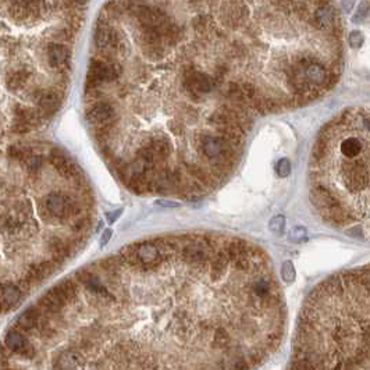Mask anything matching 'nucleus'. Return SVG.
Masks as SVG:
<instances>
[{
    "mask_svg": "<svg viewBox=\"0 0 370 370\" xmlns=\"http://www.w3.org/2000/svg\"><path fill=\"white\" fill-rule=\"evenodd\" d=\"M180 260V259H178ZM131 270L120 254L62 280L21 313L3 370H258L287 308L273 269L210 276V264Z\"/></svg>",
    "mask_w": 370,
    "mask_h": 370,
    "instance_id": "nucleus-1",
    "label": "nucleus"
},
{
    "mask_svg": "<svg viewBox=\"0 0 370 370\" xmlns=\"http://www.w3.org/2000/svg\"><path fill=\"white\" fill-rule=\"evenodd\" d=\"M285 370H370V263L337 271L309 293Z\"/></svg>",
    "mask_w": 370,
    "mask_h": 370,
    "instance_id": "nucleus-2",
    "label": "nucleus"
},
{
    "mask_svg": "<svg viewBox=\"0 0 370 370\" xmlns=\"http://www.w3.org/2000/svg\"><path fill=\"white\" fill-rule=\"evenodd\" d=\"M309 198L326 224L370 241V106L344 109L320 130L309 160Z\"/></svg>",
    "mask_w": 370,
    "mask_h": 370,
    "instance_id": "nucleus-3",
    "label": "nucleus"
},
{
    "mask_svg": "<svg viewBox=\"0 0 370 370\" xmlns=\"http://www.w3.org/2000/svg\"><path fill=\"white\" fill-rule=\"evenodd\" d=\"M193 144L198 153L210 163L224 162L230 166H236L238 162V150H236L223 137L209 132L195 134Z\"/></svg>",
    "mask_w": 370,
    "mask_h": 370,
    "instance_id": "nucleus-4",
    "label": "nucleus"
},
{
    "mask_svg": "<svg viewBox=\"0 0 370 370\" xmlns=\"http://www.w3.org/2000/svg\"><path fill=\"white\" fill-rule=\"evenodd\" d=\"M124 68L119 60L105 62L99 57H93L89 60L87 81H85V92L95 91L102 88L106 82H115L120 80Z\"/></svg>",
    "mask_w": 370,
    "mask_h": 370,
    "instance_id": "nucleus-5",
    "label": "nucleus"
},
{
    "mask_svg": "<svg viewBox=\"0 0 370 370\" xmlns=\"http://www.w3.org/2000/svg\"><path fill=\"white\" fill-rule=\"evenodd\" d=\"M41 213L46 220L66 221L82 216L84 213L71 198L62 192H50L41 202Z\"/></svg>",
    "mask_w": 370,
    "mask_h": 370,
    "instance_id": "nucleus-6",
    "label": "nucleus"
},
{
    "mask_svg": "<svg viewBox=\"0 0 370 370\" xmlns=\"http://www.w3.org/2000/svg\"><path fill=\"white\" fill-rule=\"evenodd\" d=\"M215 87L216 82L211 75L197 70L191 63H185L183 68V88L192 101H199Z\"/></svg>",
    "mask_w": 370,
    "mask_h": 370,
    "instance_id": "nucleus-7",
    "label": "nucleus"
},
{
    "mask_svg": "<svg viewBox=\"0 0 370 370\" xmlns=\"http://www.w3.org/2000/svg\"><path fill=\"white\" fill-rule=\"evenodd\" d=\"M48 162L57 171L60 177L72 183L75 188L84 187V184L87 185V180L78 167V164L74 163V160L63 149L52 148L48 154Z\"/></svg>",
    "mask_w": 370,
    "mask_h": 370,
    "instance_id": "nucleus-8",
    "label": "nucleus"
},
{
    "mask_svg": "<svg viewBox=\"0 0 370 370\" xmlns=\"http://www.w3.org/2000/svg\"><path fill=\"white\" fill-rule=\"evenodd\" d=\"M38 226L35 221L29 220L28 215L9 207V210L3 209L2 213V231L3 237H31Z\"/></svg>",
    "mask_w": 370,
    "mask_h": 370,
    "instance_id": "nucleus-9",
    "label": "nucleus"
},
{
    "mask_svg": "<svg viewBox=\"0 0 370 370\" xmlns=\"http://www.w3.org/2000/svg\"><path fill=\"white\" fill-rule=\"evenodd\" d=\"M46 60L49 67L59 72L63 78L71 70V50L67 45L49 42L46 45Z\"/></svg>",
    "mask_w": 370,
    "mask_h": 370,
    "instance_id": "nucleus-10",
    "label": "nucleus"
},
{
    "mask_svg": "<svg viewBox=\"0 0 370 370\" xmlns=\"http://www.w3.org/2000/svg\"><path fill=\"white\" fill-rule=\"evenodd\" d=\"M31 98L36 103V109L44 119L52 117L60 109L63 102V92L57 88H46V89H35Z\"/></svg>",
    "mask_w": 370,
    "mask_h": 370,
    "instance_id": "nucleus-11",
    "label": "nucleus"
},
{
    "mask_svg": "<svg viewBox=\"0 0 370 370\" xmlns=\"http://www.w3.org/2000/svg\"><path fill=\"white\" fill-rule=\"evenodd\" d=\"M85 119L89 124V128L102 127V125L117 121V110H115L114 103L109 101L93 102L87 109Z\"/></svg>",
    "mask_w": 370,
    "mask_h": 370,
    "instance_id": "nucleus-12",
    "label": "nucleus"
},
{
    "mask_svg": "<svg viewBox=\"0 0 370 370\" xmlns=\"http://www.w3.org/2000/svg\"><path fill=\"white\" fill-rule=\"evenodd\" d=\"M221 6L223 10L220 13V20L227 28H240L249 18V10L246 9L244 3H223Z\"/></svg>",
    "mask_w": 370,
    "mask_h": 370,
    "instance_id": "nucleus-13",
    "label": "nucleus"
},
{
    "mask_svg": "<svg viewBox=\"0 0 370 370\" xmlns=\"http://www.w3.org/2000/svg\"><path fill=\"white\" fill-rule=\"evenodd\" d=\"M74 249L75 248L71 245V242L66 241L62 237L52 234L46 238V250L50 255L49 259H52L54 263L57 264V267H60L68 258H71Z\"/></svg>",
    "mask_w": 370,
    "mask_h": 370,
    "instance_id": "nucleus-14",
    "label": "nucleus"
},
{
    "mask_svg": "<svg viewBox=\"0 0 370 370\" xmlns=\"http://www.w3.org/2000/svg\"><path fill=\"white\" fill-rule=\"evenodd\" d=\"M11 115H13V121L29 125L32 130L38 128L39 125L42 124V121H44V117L39 113L38 109H32V107L21 105V103H14L13 105Z\"/></svg>",
    "mask_w": 370,
    "mask_h": 370,
    "instance_id": "nucleus-15",
    "label": "nucleus"
},
{
    "mask_svg": "<svg viewBox=\"0 0 370 370\" xmlns=\"http://www.w3.org/2000/svg\"><path fill=\"white\" fill-rule=\"evenodd\" d=\"M185 170L189 174V177H192V180L201 183L203 187L206 188L207 191H213L216 189L219 185V181L216 178L213 177L210 173V170L202 167L201 164L198 163H191V162H185Z\"/></svg>",
    "mask_w": 370,
    "mask_h": 370,
    "instance_id": "nucleus-16",
    "label": "nucleus"
},
{
    "mask_svg": "<svg viewBox=\"0 0 370 370\" xmlns=\"http://www.w3.org/2000/svg\"><path fill=\"white\" fill-rule=\"evenodd\" d=\"M31 77H32V71L27 66L11 68L7 74V77H6V85L10 91H21L28 85Z\"/></svg>",
    "mask_w": 370,
    "mask_h": 370,
    "instance_id": "nucleus-17",
    "label": "nucleus"
},
{
    "mask_svg": "<svg viewBox=\"0 0 370 370\" xmlns=\"http://www.w3.org/2000/svg\"><path fill=\"white\" fill-rule=\"evenodd\" d=\"M192 29L199 35L201 41L210 42V39L213 36H216V32L219 28H217L216 23L211 20V17H209L207 14H199L193 18Z\"/></svg>",
    "mask_w": 370,
    "mask_h": 370,
    "instance_id": "nucleus-18",
    "label": "nucleus"
},
{
    "mask_svg": "<svg viewBox=\"0 0 370 370\" xmlns=\"http://www.w3.org/2000/svg\"><path fill=\"white\" fill-rule=\"evenodd\" d=\"M145 142L153 149L154 154H156V163H158V166H163L166 163V160L168 159V156H170V153H171V150H173L167 138H164L163 135H156V137L148 138Z\"/></svg>",
    "mask_w": 370,
    "mask_h": 370,
    "instance_id": "nucleus-19",
    "label": "nucleus"
},
{
    "mask_svg": "<svg viewBox=\"0 0 370 370\" xmlns=\"http://www.w3.org/2000/svg\"><path fill=\"white\" fill-rule=\"evenodd\" d=\"M160 31H162L164 44H166L167 48L176 46V45L180 44L184 39V29L181 28L177 23H174L173 20H170L167 24L163 25V27L160 28Z\"/></svg>",
    "mask_w": 370,
    "mask_h": 370,
    "instance_id": "nucleus-20",
    "label": "nucleus"
},
{
    "mask_svg": "<svg viewBox=\"0 0 370 370\" xmlns=\"http://www.w3.org/2000/svg\"><path fill=\"white\" fill-rule=\"evenodd\" d=\"M34 152V148L31 145H24V144H14L10 145L7 148V156L10 159H13L15 162H20V163H25L27 159L31 156Z\"/></svg>",
    "mask_w": 370,
    "mask_h": 370,
    "instance_id": "nucleus-21",
    "label": "nucleus"
},
{
    "mask_svg": "<svg viewBox=\"0 0 370 370\" xmlns=\"http://www.w3.org/2000/svg\"><path fill=\"white\" fill-rule=\"evenodd\" d=\"M24 167L29 177H38L41 171H42V167H44V158L38 153H32L27 159V162L24 163Z\"/></svg>",
    "mask_w": 370,
    "mask_h": 370,
    "instance_id": "nucleus-22",
    "label": "nucleus"
},
{
    "mask_svg": "<svg viewBox=\"0 0 370 370\" xmlns=\"http://www.w3.org/2000/svg\"><path fill=\"white\" fill-rule=\"evenodd\" d=\"M248 54V49L245 48V45L242 44L241 41H234L231 42L228 49H227V59L232 60V62H242L245 56Z\"/></svg>",
    "mask_w": 370,
    "mask_h": 370,
    "instance_id": "nucleus-23",
    "label": "nucleus"
},
{
    "mask_svg": "<svg viewBox=\"0 0 370 370\" xmlns=\"http://www.w3.org/2000/svg\"><path fill=\"white\" fill-rule=\"evenodd\" d=\"M91 224V216L88 215V213H84L82 216H78L75 219H72L70 221V230L74 232V234H81L84 231L87 230V227Z\"/></svg>",
    "mask_w": 370,
    "mask_h": 370,
    "instance_id": "nucleus-24",
    "label": "nucleus"
},
{
    "mask_svg": "<svg viewBox=\"0 0 370 370\" xmlns=\"http://www.w3.org/2000/svg\"><path fill=\"white\" fill-rule=\"evenodd\" d=\"M142 52L146 57L153 62H159L166 56L167 52V46L164 45H158V46H142Z\"/></svg>",
    "mask_w": 370,
    "mask_h": 370,
    "instance_id": "nucleus-25",
    "label": "nucleus"
},
{
    "mask_svg": "<svg viewBox=\"0 0 370 370\" xmlns=\"http://www.w3.org/2000/svg\"><path fill=\"white\" fill-rule=\"evenodd\" d=\"M53 38L54 41L57 42V44H67V42H72L74 38H75V32L72 31L71 28H68V27H64V28H60L57 29L54 34H53Z\"/></svg>",
    "mask_w": 370,
    "mask_h": 370,
    "instance_id": "nucleus-26",
    "label": "nucleus"
},
{
    "mask_svg": "<svg viewBox=\"0 0 370 370\" xmlns=\"http://www.w3.org/2000/svg\"><path fill=\"white\" fill-rule=\"evenodd\" d=\"M269 228L276 236H281L284 232V228H285V219L283 216L273 217L269 223Z\"/></svg>",
    "mask_w": 370,
    "mask_h": 370,
    "instance_id": "nucleus-27",
    "label": "nucleus"
},
{
    "mask_svg": "<svg viewBox=\"0 0 370 370\" xmlns=\"http://www.w3.org/2000/svg\"><path fill=\"white\" fill-rule=\"evenodd\" d=\"M276 173L279 174V177L285 178L291 174V163L288 159H280L276 166Z\"/></svg>",
    "mask_w": 370,
    "mask_h": 370,
    "instance_id": "nucleus-28",
    "label": "nucleus"
},
{
    "mask_svg": "<svg viewBox=\"0 0 370 370\" xmlns=\"http://www.w3.org/2000/svg\"><path fill=\"white\" fill-rule=\"evenodd\" d=\"M10 132L11 134H17V135H24V134H28L32 131V128L27 124H23V123H17V121H13L11 125H10Z\"/></svg>",
    "mask_w": 370,
    "mask_h": 370,
    "instance_id": "nucleus-29",
    "label": "nucleus"
},
{
    "mask_svg": "<svg viewBox=\"0 0 370 370\" xmlns=\"http://www.w3.org/2000/svg\"><path fill=\"white\" fill-rule=\"evenodd\" d=\"M281 276H283V279L285 280V281H288V283L294 281V279H295V270H294V266L291 262H285V263H284L283 269H281Z\"/></svg>",
    "mask_w": 370,
    "mask_h": 370,
    "instance_id": "nucleus-30",
    "label": "nucleus"
},
{
    "mask_svg": "<svg viewBox=\"0 0 370 370\" xmlns=\"http://www.w3.org/2000/svg\"><path fill=\"white\" fill-rule=\"evenodd\" d=\"M348 41H349V44H351L352 48H359V46H361V45L363 44L365 38H363L362 32H359V31H354V32H352V34L349 35Z\"/></svg>",
    "mask_w": 370,
    "mask_h": 370,
    "instance_id": "nucleus-31",
    "label": "nucleus"
},
{
    "mask_svg": "<svg viewBox=\"0 0 370 370\" xmlns=\"http://www.w3.org/2000/svg\"><path fill=\"white\" fill-rule=\"evenodd\" d=\"M303 237H305V228H302V227H297V228H294V230L291 231L289 240L295 241V242H299Z\"/></svg>",
    "mask_w": 370,
    "mask_h": 370,
    "instance_id": "nucleus-32",
    "label": "nucleus"
},
{
    "mask_svg": "<svg viewBox=\"0 0 370 370\" xmlns=\"http://www.w3.org/2000/svg\"><path fill=\"white\" fill-rule=\"evenodd\" d=\"M168 128H170V131L174 132V134L181 135L184 132V125L181 124V123H178V121H170V123H168Z\"/></svg>",
    "mask_w": 370,
    "mask_h": 370,
    "instance_id": "nucleus-33",
    "label": "nucleus"
},
{
    "mask_svg": "<svg viewBox=\"0 0 370 370\" xmlns=\"http://www.w3.org/2000/svg\"><path fill=\"white\" fill-rule=\"evenodd\" d=\"M111 236H113V231L111 230L103 231V236H102V238H101V246H106V244L110 241Z\"/></svg>",
    "mask_w": 370,
    "mask_h": 370,
    "instance_id": "nucleus-34",
    "label": "nucleus"
},
{
    "mask_svg": "<svg viewBox=\"0 0 370 370\" xmlns=\"http://www.w3.org/2000/svg\"><path fill=\"white\" fill-rule=\"evenodd\" d=\"M121 213H123V209H119V210H115L114 213H107V215H106V217H107L109 223H114L115 219L120 216Z\"/></svg>",
    "mask_w": 370,
    "mask_h": 370,
    "instance_id": "nucleus-35",
    "label": "nucleus"
}]
</instances>
